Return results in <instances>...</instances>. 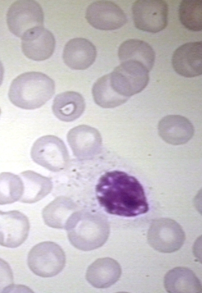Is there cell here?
<instances>
[{"mask_svg":"<svg viewBox=\"0 0 202 293\" xmlns=\"http://www.w3.org/2000/svg\"><path fill=\"white\" fill-rule=\"evenodd\" d=\"M95 193L100 205L111 214L131 217L149 210L142 185L123 171L115 170L103 175L95 186Z\"/></svg>","mask_w":202,"mask_h":293,"instance_id":"6da1fadb","label":"cell"},{"mask_svg":"<svg viewBox=\"0 0 202 293\" xmlns=\"http://www.w3.org/2000/svg\"><path fill=\"white\" fill-rule=\"evenodd\" d=\"M65 229L71 245L83 251L100 248L106 242L110 234L107 217L100 213L89 211L74 212Z\"/></svg>","mask_w":202,"mask_h":293,"instance_id":"7a4b0ae2","label":"cell"},{"mask_svg":"<svg viewBox=\"0 0 202 293\" xmlns=\"http://www.w3.org/2000/svg\"><path fill=\"white\" fill-rule=\"evenodd\" d=\"M55 84L46 74L40 72H28L14 79L8 96L11 102L25 110L39 108L54 94Z\"/></svg>","mask_w":202,"mask_h":293,"instance_id":"3957f363","label":"cell"},{"mask_svg":"<svg viewBox=\"0 0 202 293\" xmlns=\"http://www.w3.org/2000/svg\"><path fill=\"white\" fill-rule=\"evenodd\" d=\"M27 263L30 270L35 275L51 277L63 270L66 264V256L57 243L43 241L36 245L30 251Z\"/></svg>","mask_w":202,"mask_h":293,"instance_id":"277c9868","label":"cell"},{"mask_svg":"<svg viewBox=\"0 0 202 293\" xmlns=\"http://www.w3.org/2000/svg\"><path fill=\"white\" fill-rule=\"evenodd\" d=\"M30 154L35 163L53 172L66 169L70 163L69 154L65 143L53 135L38 138L32 146Z\"/></svg>","mask_w":202,"mask_h":293,"instance_id":"5b68a950","label":"cell"},{"mask_svg":"<svg viewBox=\"0 0 202 293\" xmlns=\"http://www.w3.org/2000/svg\"><path fill=\"white\" fill-rule=\"evenodd\" d=\"M44 14L40 5L34 1H18L10 7L7 23L10 31L22 38L28 31L43 26Z\"/></svg>","mask_w":202,"mask_h":293,"instance_id":"8992f818","label":"cell"},{"mask_svg":"<svg viewBox=\"0 0 202 293\" xmlns=\"http://www.w3.org/2000/svg\"><path fill=\"white\" fill-rule=\"evenodd\" d=\"M148 71L141 65L124 62L109 74L111 83L122 96L129 97L143 90L149 81Z\"/></svg>","mask_w":202,"mask_h":293,"instance_id":"52a82bcc","label":"cell"},{"mask_svg":"<svg viewBox=\"0 0 202 293\" xmlns=\"http://www.w3.org/2000/svg\"><path fill=\"white\" fill-rule=\"evenodd\" d=\"M185 239L181 226L175 220L162 218L152 223L147 232L149 245L160 252L170 253L178 251Z\"/></svg>","mask_w":202,"mask_h":293,"instance_id":"ba28073f","label":"cell"},{"mask_svg":"<svg viewBox=\"0 0 202 293\" xmlns=\"http://www.w3.org/2000/svg\"><path fill=\"white\" fill-rule=\"evenodd\" d=\"M132 13L134 25L140 30L157 33L168 24V6L164 1H136Z\"/></svg>","mask_w":202,"mask_h":293,"instance_id":"9c48e42d","label":"cell"},{"mask_svg":"<svg viewBox=\"0 0 202 293\" xmlns=\"http://www.w3.org/2000/svg\"><path fill=\"white\" fill-rule=\"evenodd\" d=\"M88 23L101 30L119 29L127 22V17L122 9L110 1H96L90 4L85 13Z\"/></svg>","mask_w":202,"mask_h":293,"instance_id":"30bf717a","label":"cell"},{"mask_svg":"<svg viewBox=\"0 0 202 293\" xmlns=\"http://www.w3.org/2000/svg\"><path fill=\"white\" fill-rule=\"evenodd\" d=\"M30 229L28 218L18 211H0V245L16 248L27 239Z\"/></svg>","mask_w":202,"mask_h":293,"instance_id":"8fae6325","label":"cell"},{"mask_svg":"<svg viewBox=\"0 0 202 293\" xmlns=\"http://www.w3.org/2000/svg\"><path fill=\"white\" fill-rule=\"evenodd\" d=\"M67 139L74 156L80 160H88L98 154L102 140L98 131L90 126L80 125L70 129Z\"/></svg>","mask_w":202,"mask_h":293,"instance_id":"7c38bea8","label":"cell"},{"mask_svg":"<svg viewBox=\"0 0 202 293\" xmlns=\"http://www.w3.org/2000/svg\"><path fill=\"white\" fill-rule=\"evenodd\" d=\"M21 39L23 54L27 58L34 61L48 59L55 48L56 41L54 35L43 26L28 31Z\"/></svg>","mask_w":202,"mask_h":293,"instance_id":"4fadbf2b","label":"cell"},{"mask_svg":"<svg viewBox=\"0 0 202 293\" xmlns=\"http://www.w3.org/2000/svg\"><path fill=\"white\" fill-rule=\"evenodd\" d=\"M201 41L185 43L174 52L172 64L177 73L185 77L191 78L202 73Z\"/></svg>","mask_w":202,"mask_h":293,"instance_id":"5bb4252c","label":"cell"},{"mask_svg":"<svg viewBox=\"0 0 202 293\" xmlns=\"http://www.w3.org/2000/svg\"><path fill=\"white\" fill-rule=\"evenodd\" d=\"M96 50L94 44L87 39L74 38L66 44L63 53L65 64L73 70H85L95 61Z\"/></svg>","mask_w":202,"mask_h":293,"instance_id":"9a60e30c","label":"cell"},{"mask_svg":"<svg viewBox=\"0 0 202 293\" xmlns=\"http://www.w3.org/2000/svg\"><path fill=\"white\" fill-rule=\"evenodd\" d=\"M159 134L167 143L183 144L188 141L194 134L193 126L186 118L180 115H168L158 125Z\"/></svg>","mask_w":202,"mask_h":293,"instance_id":"2e32d148","label":"cell"},{"mask_svg":"<svg viewBox=\"0 0 202 293\" xmlns=\"http://www.w3.org/2000/svg\"><path fill=\"white\" fill-rule=\"evenodd\" d=\"M121 273V267L115 260L108 257L99 258L88 267L86 279L94 287L105 288L116 283Z\"/></svg>","mask_w":202,"mask_h":293,"instance_id":"e0dca14e","label":"cell"},{"mask_svg":"<svg viewBox=\"0 0 202 293\" xmlns=\"http://www.w3.org/2000/svg\"><path fill=\"white\" fill-rule=\"evenodd\" d=\"M85 109V102L79 93L65 91L57 94L52 105L55 116L62 121L69 122L79 118Z\"/></svg>","mask_w":202,"mask_h":293,"instance_id":"ac0fdd59","label":"cell"},{"mask_svg":"<svg viewBox=\"0 0 202 293\" xmlns=\"http://www.w3.org/2000/svg\"><path fill=\"white\" fill-rule=\"evenodd\" d=\"M121 63L133 62L144 67L148 72L153 68L155 53L147 42L137 39H130L121 44L118 50Z\"/></svg>","mask_w":202,"mask_h":293,"instance_id":"d6986e66","label":"cell"},{"mask_svg":"<svg viewBox=\"0 0 202 293\" xmlns=\"http://www.w3.org/2000/svg\"><path fill=\"white\" fill-rule=\"evenodd\" d=\"M77 211V205L72 200L60 196L43 208L42 216L45 224L48 226L65 229L70 217Z\"/></svg>","mask_w":202,"mask_h":293,"instance_id":"ffe728a7","label":"cell"},{"mask_svg":"<svg viewBox=\"0 0 202 293\" xmlns=\"http://www.w3.org/2000/svg\"><path fill=\"white\" fill-rule=\"evenodd\" d=\"M24 190L19 201L31 204L37 202L50 192L53 183L50 178L31 170L20 173Z\"/></svg>","mask_w":202,"mask_h":293,"instance_id":"44dd1931","label":"cell"},{"mask_svg":"<svg viewBox=\"0 0 202 293\" xmlns=\"http://www.w3.org/2000/svg\"><path fill=\"white\" fill-rule=\"evenodd\" d=\"M164 286L168 292H201L200 281L192 271L186 267H176L166 274Z\"/></svg>","mask_w":202,"mask_h":293,"instance_id":"7402d4cb","label":"cell"},{"mask_svg":"<svg viewBox=\"0 0 202 293\" xmlns=\"http://www.w3.org/2000/svg\"><path fill=\"white\" fill-rule=\"evenodd\" d=\"M92 94L94 102L104 108L118 107L129 99L115 90L111 83L109 74L102 76L95 82L92 88Z\"/></svg>","mask_w":202,"mask_h":293,"instance_id":"603a6c76","label":"cell"},{"mask_svg":"<svg viewBox=\"0 0 202 293\" xmlns=\"http://www.w3.org/2000/svg\"><path fill=\"white\" fill-rule=\"evenodd\" d=\"M23 190V183L20 176L11 172L0 173V205L19 201Z\"/></svg>","mask_w":202,"mask_h":293,"instance_id":"cb8c5ba5","label":"cell"},{"mask_svg":"<svg viewBox=\"0 0 202 293\" xmlns=\"http://www.w3.org/2000/svg\"><path fill=\"white\" fill-rule=\"evenodd\" d=\"M179 19L182 24L193 31L202 29V1H182L179 9Z\"/></svg>","mask_w":202,"mask_h":293,"instance_id":"d4e9b609","label":"cell"},{"mask_svg":"<svg viewBox=\"0 0 202 293\" xmlns=\"http://www.w3.org/2000/svg\"><path fill=\"white\" fill-rule=\"evenodd\" d=\"M13 284L14 277L11 267L0 258V292L11 291Z\"/></svg>","mask_w":202,"mask_h":293,"instance_id":"484cf974","label":"cell"},{"mask_svg":"<svg viewBox=\"0 0 202 293\" xmlns=\"http://www.w3.org/2000/svg\"><path fill=\"white\" fill-rule=\"evenodd\" d=\"M4 74V69L2 62L0 61V86L2 85Z\"/></svg>","mask_w":202,"mask_h":293,"instance_id":"4316f807","label":"cell"}]
</instances>
